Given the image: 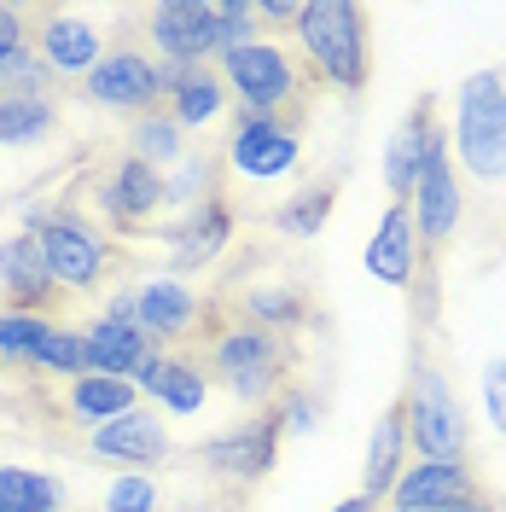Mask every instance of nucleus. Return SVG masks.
Listing matches in <instances>:
<instances>
[{"label": "nucleus", "instance_id": "obj_14", "mask_svg": "<svg viewBox=\"0 0 506 512\" xmlns=\"http://www.w3.org/2000/svg\"><path fill=\"white\" fill-rule=\"evenodd\" d=\"M477 501V478L466 460H408V472L390 489V507L408 512H454Z\"/></svg>", "mask_w": 506, "mask_h": 512}, {"label": "nucleus", "instance_id": "obj_6", "mask_svg": "<svg viewBox=\"0 0 506 512\" xmlns=\"http://www.w3.org/2000/svg\"><path fill=\"white\" fill-rule=\"evenodd\" d=\"M216 64H222V88H233L239 111L280 117V105H291V94H297V64H291V53H285L280 41H268V35L227 47Z\"/></svg>", "mask_w": 506, "mask_h": 512}, {"label": "nucleus", "instance_id": "obj_3", "mask_svg": "<svg viewBox=\"0 0 506 512\" xmlns=\"http://www.w3.org/2000/svg\"><path fill=\"white\" fill-rule=\"evenodd\" d=\"M210 384H222L233 402H268V396H280L285 384V344L274 332H262L251 320H233L216 332V344H210Z\"/></svg>", "mask_w": 506, "mask_h": 512}, {"label": "nucleus", "instance_id": "obj_4", "mask_svg": "<svg viewBox=\"0 0 506 512\" xmlns=\"http://www.w3.org/2000/svg\"><path fill=\"white\" fill-rule=\"evenodd\" d=\"M24 233L35 239V251H41V262H47V274H53L59 291H94L105 280L111 245H105V233L88 216H76V210H35Z\"/></svg>", "mask_w": 506, "mask_h": 512}, {"label": "nucleus", "instance_id": "obj_10", "mask_svg": "<svg viewBox=\"0 0 506 512\" xmlns=\"http://www.w3.org/2000/svg\"><path fill=\"white\" fill-rule=\"evenodd\" d=\"M82 99L105 105V111H123V117H146L163 99L158 88V59H146L140 47H117L82 76Z\"/></svg>", "mask_w": 506, "mask_h": 512}, {"label": "nucleus", "instance_id": "obj_21", "mask_svg": "<svg viewBox=\"0 0 506 512\" xmlns=\"http://www.w3.org/2000/svg\"><path fill=\"white\" fill-rule=\"evenodd\" d=\"M82 338H88V361H94V373H105V379H128L134 384V373L158 355V344H152L134 320L99 315L94 326H82Z\"/></svg>", "mask_w": 506, "mask_h": 512}, {"label": "nucleus", "instance_id": "obj_43", "mask_svg": "<svg viewBox=\"0 0 506 512\" xmlns=\"http://www.w3.org/2000/svg\"><path fill=\"white\" fill-rule=\"evenodd\" d=\"M384 512H408V507H384Z\"/></svg>", "mask_w": 506, "mask_h": 512}, {"label": "nucleus", "instance_id": "obj_28", "mask_svg": "<svg viewBox=\"0 0 506 512\" xmlns=\"http://www.w3.org/2000/svg\"><path fill=\"white\" fill-rule=\"evenodd\" d=\"M0 512H64V483L30 466H0Z\"/></svg>", "mask_w": 506, "mask_h": 512}, {"label": "nucleus", "instance_id": "obj_38", "mask_svg": "<svg viewBox=\"0 0 506 512\" xmlns=\"http://www.w3.org/2000/svg\"><path fill=\"white\" fill-rule=\"evenodd\" d=\"M274 414H280V431H297V437H303V431L320 425V402L309 396V390H291V396H280Z\"/></svg>", "mask_w": 506, "mask_h": 512}, {"label": "nucleus", "instance_id": "obj_41", "mask_svg": "<svg viewBox=\"0 0 506 512\" xmlns=\"http://www.w3.org/2000/svg\"><path fill=\"white\" fill-rule=\"evenodd\" d=\"M379 507V501H367V495H361V489H355V495H344V501H338V507H326V512H373Z\"/></svg>", "mask_w": 506, "mask_h": 512}, {"label": "nucleus", "instance_id": "obj_32", "mask_svg": "<svg viewBox=\"0 0 506 512\" xmlns=\"http://www.w3.org/2000/svg\"><path fill=\"white\" fill-rule=\"evenodd\" d=\"M41 373H53V379H82V373H94V361H88V338L76 332V326H53V338H47V350L35 361Z\"/></svg>", "mask_w": 506, "mask_h": 512}, {"label": "nucleus", "instance_id": "obj_5", "mask_svg": "<svg viewBox=\"0 0 506 512\" xmlns=\"http://www.w3.org/2000/svg\"><path fill=\"white\" fill-rule=\"evenodd\" d=\"M402 425H408V448L419 460H460L466 443H472V425H466V414H460V402H454V390L437 367H413Z\"/></svg>", "mask_w": 506, "mask_h": 512}, {"label": "nucleus", "instance_id": "obj_12", "mask_svg": "<svg viewBox=\"0 0 506 512\" xmlns=\"http://www.w3.org/2000/svg\"><path fill=\"white\" fill-rule=\"evenodd\" d=\"M88 448H94L105 466H117V472H152V466L169 460V425H163V414H152L140 402V408L117 414L111 425L88 431Z\"/></svg>", "mask_w": 506, "mask_h": 512}, {"label": "nucleus", "instance_id": "obj_35", "mask_svg": "<svg viewBox=\"0 0 506 512\" xmlns=\"http://www.w3.org/2000/svg\"><path fill=\"white\" fill-rule=\"evenodd\" d=\"M204 198H210V163L204 158H187L175 175H163V204L192 210V204H204Z\"/></svg>", "mask_w": 506, "mask_h": 512}, {"label": "nucleus", "instance_id": "obj_40", "mask_svg": "<svg viewBox=\"0 0 506 512\" xmlns=\"http://www.w3.org/2000/svg\"><path fill=\"white\" fill-rule=\"evenodd\" d=\"M251 6H256V24H274V30L291 24V30H297V6H291V0H251Z\"/></svg>", "mask_w": 506, "mask_h": 512}, {"label": "nucleus", "instance_id": "obj_22", "mask_svg": "<svg viewBox=\"0 0 506 512\" xmlns=\"http://www.w3.org/2000/svg\"><path fill=\"white\" fill-rule=\"evenodd\" d=\"M35 53L47 59L53 76H88L99 59H105V41L88 18H76V12H53L47 24H41V41H35Z\"/></svg>", "mask_w": 506, "mask_h": 512}, {"label": "nucleus", "instance_id": "obj_26", "mask_svg": "<svg viewBox=\"0 0 506 512\" xmlns=\"http://www.w3.org/2000/svg\"><path fill=\"white\" fill-rule=\"evenodd\" d=\"M332 210H338V187L332 181H309V187H297L274 210V227H280L285 239H315L320 227L332 222Z\"/></svg>", "mask_w": 506, "mask_h": 512}, {"label": "nucleus", "instance_id": "obj_11", "mask_svg": "<svg viewBox=\"0 0 506 512\" xmlns=\"http://www.w3.org/2000/svg\"><path fill=\"white\" fill-rule=\"evenodd\" d=\"M146 35H152L163 64L222 59V35H216V6L210 0H163V6H152Z\"/></svg>", "mask_w": 506, "mask_h": 512}, {"label": "nucleus", "instance_id": "obj_30", "mask_svg": "<svg viewBox=\"0 0 506 512\" xmlns=\"http://www.w3.org/2000/svg\"><path fill=\"white\" fill-rule=\"evenodd\" d=\"M187 152V140H181V123L169 117V111H146V117H134V158L140 163H175Z\"/></svg>", "mask_w": 506, "mask_h": 512}, {"label": "nucleus", "instance_id": "obj_24", "mask_svg": "<svg viewBox=\"0 0 506 512\" xmlns=\"http://www.w3.org/2000/svg\"><path fill=\"white\" fill-rule=\"evenodd\" d=\"M431 99H419L408 111V123L390 134V146H384V187H390V204H408L413 181H419V163H425V140H431Z\"/></svg>", "mask_w": 506, "mask_h": 512}, {"label": "nucleus", "instance_id": "obj_34", "mask_svg": "<svg viewBox=\"0 0 506 512\" xmlns=\"http://www.w3.org/2000/svg\"><path fill=\"white\" fill-rule=\"evenodd\" d=\"M158 507H163V495L152 483V472H117L111 489H105V501H99V512H158Z\"/></svg>", "mask_w": 506, "mask_h": 512}, {"label": "nucleus", "instance_id": "obj_29", "mask_svg": "<svg viewBox=\"0 0 506 512\" xmlns=\"http://www.w3.org/2000/svg\"><path fill=\"white\" fill-rule=\"evenodd\" d=\"M53 338V320L47 315H30V309H0V361L12 367H35L41 350Z\"/></svg>", "mask_w": 506, "mask_h": 512}, {"label": "nucleus", "instance_id": "obj_23", "mask_svg": "<svg viewBox=\"0 0 506 512\" xmlns=\"http://www.w3.org/2000/svg\"><path fill=\"white\" fill-rule=\"evenodd\" d=\"M408 472V425H402V402L384 408L373 437H367V460H361V495L367 501H384L396 478Z\"/></svg>", "mask_w": 506, "mask_h": 512}, {"label": "nucleus", "instance_id": "obj_15", "mask_svg": "<svg viewBox=\"0 0 506 512\" xmlns=\"http://www.w3.org/2000/svg\"><path fill=\"white\" fill-rule=\"evenodd\" d=\"M134 326L152 344H175L198 326V291L175 274H152L146 286H134Z\"/></svg>", "mask_w": 506, "mask_h": 512}, {"label": "nucleus", "instance_id": "obj_1", "mask_svg": "<svg viewBox=\"0 0 506 512\" xmlns=\"http://www.w3.org/2000/svg\"><path fill=\"white\" fill-rule=\"evenodd\" d=\"M454 163L483 181L506 187V76L501 70H472L454 88V128H448Z\"/></svg>", "mask_w": 506, "mask_h": 512}, {"label": "nucleus", "instance_id": "obj_36", "mask_svg": "<svg viewBox=\"0 0 506 512\" xmlns=\"http://www.w3.org/2000/svg\"><path fill=\"white\" fill-rule=\"evenodd\" d=\"M216 6V35H222V53L239 41H256V6L251 0H210Z\"/></svg>", "mask_w": 506, "mask_h": 512}, {"label": "nucleus", "instance_id": "obj_25", "mask_svg": "<svg viewBox=\"0 0 506 512\" xmlns=\"http://www.w3.org/2000/svg\"><path fill=\"white\" fill-rule=\"evenodd\" d=\"M64 408H70V419H76L82 431H99V425H111L117 414L140 408V390H134L128 379L82 373V379H70V390H64Z\"/></svg>", "mask_w": 506, "mask_h": 512}, {"label": "nucleus", "instance_id": "obj_33", "mask_svg": "<svg viewBox=\"0 0 506 512\" xmlns=\"http://www.w3.org/2000/svg\"><path fill=\"white\" fill-rule=\"evenodd\" d=\"M47 82H53V70H47V59L35 47H24V53H12L0 64V94L12 99H47Z\"/></svg>", "mask_w": 506, "mask_h": 512}, {"label": "nucleus", "instance_id": "obj_42", "mask_svg": "<svg viewBox=\"0 0 506 512\" xmlns=\"http://www.w3.org/2000/svg\"><path fill=\"white\" fill-rule=\"evenodd\" d=\"M454 512H501V507H495V501H483V495H477V501H466V507H454Z\"/></svg>", "mask_w": 506, "mask_h": 512}, {"label": "nucleus", "instance_id": "obj_7", "mask_svg": "<svg viewBox=\"0 0 506 512\" xmlns=\"http://www.w3.org/2000/svg\"><path fill=\"white\" fill-rule=\"evenodd\" d=\"M460 181H454V152H448V128H431L425 140V163H419V181L408 192V216H413V233L419 245H448L454 227H460Z\"/></svg>", "mask_w": 506, "mask_h": 512}, {"label": "nucleus", "instance_id": "obj_37", "mask_svg": "<svg viewBox=\"0 0 506 512\" xmlns=\"http://www.w3.org/2000/svg\"><path fill=\"white\" fill-rule=\"evenodd\" d=\"M477 390H483V414H489V425L506 437V355L483 367V384H477Z\"/></svg>", "mask_w": 506, "mask_h": 512}, {"label": "nucleus", "instance_id": "obj_2", "mask_svg": "<svg viewBox=\"0 0 506 512\" xmlns=\"http://www.w3.org/2000/svg\"><path fill=\"white\" fill-rule=\"evenodd\" d=\"M297 47L332 88L355 94L367 82V12L349 0H309L297 6Z\"/></svg>", "mask_w": 506, "mask_h": 512}, {"label": "nucleus", "instance_id": "obj_39", "mask_svg": "<svg viewBox=\"0 0 506 512\" xmlns=\"http://www.w3.org/2000/svg\"><path fill=\"white\" fill-rule=\"evenodd\" d=\"M30 47V35H24V12L18 6H0V64L12 59V53H24Z\"/></svg>", "mask_w": 506, "mask_h": 512}, {"label": "nucleus", "instance_id": "obj_17", "mask_svg": "<svg viewBox=\"0 0 506 512\" xmlns=\"http://www.w3.org/2000/svg\"><path fill=\"white\" fill-rule=\"evenodd\" d=\"M134 390H140V402L152 396L163 414H204V402H210V367H198L187 355H152L140 373H134Z\"/></svg>", "mask_w": 506, "mask_h": 512}, {"label": "nucleus", "instance_id": "obj_13", "mask_svg": "<svg viewBox=\"0 0 506 512\" xmlns=\"http://www.w3.org/2000/svg\"><path fill=\"white\" fill-rule=\"evenodd\" d=\"M158 239L169 245V274H192V268H204V262H216L227 251L233 210H227L222 198H204V204L181 210V222L158 227Z\"/></svg>", "mask_w": 506, "mask_h": 512}, {"label": "nucleus", "instance_id": "obj_8", "mask_svg": "<svg viewBox=\"0 0 506 512\" xmlns=\"http://www.w3.org/2000/svg\"><path fill=\"white\" fill-rule=\"evenodd\" d=\"M280 414H251L239 419V425H227L222 437H210V443L198 448V460H204V472L222 483H262L274 472V460H280Z\"/></svg>", "mask_w": 506, "mask_h": 512}, {"label": "nucleus", "instance_id": "obj_20", "mask_svg": "<svg viewBox=\"0 0 506 512\" xmlns=\"http://www.w3.org/2000/svg\"><path fill=\"white\" fill-rule=\"evenodd\" d=\"M0 297H6V309H30V315H41L59 297V286H53V274H47V262H41L30 233L0 239Z\"/></svg>", "mask_w": 506, "mask_h": 512}, {"label": "nucleus", "instance_id": "obj_19", "mask_svg": "<svg viewBox=\"0 0 506 512\" xmlns=\"http://www.w3.org/2000/svg\"><path fill=\"white\" fill-rule=\"evenodd\" d=\"M367 274L390 291H408L413 274H419V233H413L408 204H390L367 239Z\"/></svg>", "mask_w": 506, "mask_h": 512}, {"label": "nucleus", "instance_id": "obj_27", "mask_svg": "<svg viewBox=\"0 0 506 512\" xmlns=\"http://www.w3.org/2000/svg\"><path fill=\"white\" fill-rule=\"evenodd\" d=\"M53 128H59V105H53V99H12V94H0V146L24 152V146H41Z\"/></svg>", "mask_w": 506, "mask_h": 512}, {"label": "nucleus", "instance_id": "obj_31", "mask_svg": "<svg viewBox=\"0 0 506 512\" xmlns=\"http://www.w3.org/2000/svg\"><path fill=\"white\" fill-rule=\"evenodd\" d=\"M245 320L280 338V332H291V326L303 320V291H291V286H256L251 297H245Z\"/></svg>", "mask_w": 506, "mask_h": 512}, {"label": "nucleus", "instance_id": "obj_9", "mask_svg": "<svg viewBox=\"0 0 506 512\" xmlns=\"http://www.w3.org/2000/svg\"><path fill=\"white\" fill-rule=\"evenodd\" d=\"M227 163L233 175L245 181H280L303 163V140L285 117H256V111H239L233 117V134H227Z\"/></svg>", "mask_w": 506, "mask_h": 512}, {"label": "nucleus", "instance_id": "obj_18", "mask_svg": "<svg viewBox=\"0 0 506 512\" xmlns=\"http://www.w3.org/2000/svg\"><path fill=\"white\" fill-rule=\"evenodd\" d=\"M158 88H163V99H169V117L181 123V134H187V128L216 123L222 105H227L222 76L204 70V64H163L158 59Z\"/></svg>", "mask_w": 506, "mask_h": 512}, {"label": "nucleus", "instance_id": "obj_16", "mask_svg": "<svg viewBox=\"0 0 506 512\" xmlns=\"http://www.w3.org/2000/svg\"><path fill=\"white\" fill-rule=\"evenodd\" d=\"M99 210H105V222H117L123 233L146 227L163 210V175L152 169V163H140L134 152H128V158L105 175V187H99Z\"/></svg>", "mask_w": 506, "mask_h": 512}]
</instances>
